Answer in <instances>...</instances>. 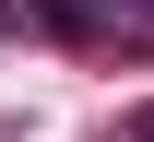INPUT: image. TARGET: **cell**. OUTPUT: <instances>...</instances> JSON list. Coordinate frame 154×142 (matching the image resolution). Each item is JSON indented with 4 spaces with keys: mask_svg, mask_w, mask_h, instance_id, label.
<instances>
[{
    "mask_svg": "<svg viewBox=\"0 0 154 142\" xmlns=\"http://www.w3.org/2000/svg\"><path fill=\"white\" fill-rule=\"evenodd\" d=\"M119 142H154V107H131V119H119Z\"/></svg>",
    "mask_w": 154,
    "mask_h": 142,
    "instance_id": "1",
    "label": "cell"
}]
</instances>
